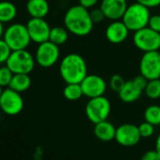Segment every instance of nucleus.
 Listing matches in <instances>:
<instances>
[{
  "instance_id": "obj_1",
  "label": "nucleus",
  "mask_w": 160,
  "mask_h": 160,
  "mask_svg": "<svg viewBox=\"0 0 160 160\" xmlns=\"http://www.w3.org/2000/svg\"><path fill=\"white\" fill-rule=\"evenodd\" d=\"M64 26L70 33L78 37H84L92 31L94 23L88 9L81 5H75L66 12Z\"/></svg>"
},
{
  "instance_id": "obj_2",
  "label": "nucleus",
  "mask_w": 160,
  "mask_h": 160,
  "mask_svg": "<svg viewBox=\"0 0 160 160\" xmlns=\"http://www.w3.org/2000/svg\"><path fill=\"white\" fill-rule=\"evenodd\" d=\"M59 73L66 84H80L88 75L87 64L84 58L76 53L66 55L60 62Z\"/></svg>"
},
{
  "instance_id": "obj_3",
  "label": "nucleus",
  "mask_w": 160,
  "mask_h": 160,
  "mask_svg": "<svg viewBox=\"0 0 160 160\" xmlns=\"http://www.w3.org/2000/svg\"><path fill=\"white\" fill-rule=\"evenodd\" d=\"M150 17V9L138 2H136L126 8L122 21L125 24L130 31L136 32L143 28L148 27Z\"/></svg>"
},
{
  "instance_id": "obj_4",
  "label": "nucleus",
  "mask_w": 160,
  "mask_h": 160,
  "mask_svg": "<svg viewBox=\"0 0 160 160\" xmlns=\"http://www.w3.org/2000/svg\"><path fill=\"white\" fill-rule=\"evenodd\" d=\"M3 39L12 51L27 49L31 42L27 26L19 23L9 26L4 32Z\"/></svg>"
},
{
  "instance_id": "obj_5",
  "label": "nucleus",
  "mask_w": 160,
  "mask_h": 160,
  "mask_svg": "<svg viewBox=\"0 0 160 160\" xmlns=\"http://www.w3.org/2000/svg\"><path fill=\"white\" fill-rule=\"evenodd\" d=\"M36 59L27 49L14 50L12 52L6 65L13 73L29 74L35 67Z\"/></svg>"
},
{
  "instance_id": "obj_6",
  "label": "nucleus",
  "mask_w": 160,
  "mask_h": 160,
  "mask_svg": "<svg viewBox=\"0 0 160 160\" xmlns=\"http://www.w3.org/2000/svg\"><path fill=\"white\" fill-rule=\"evenodd\" d=\"M110 111L111 104L104 95L91 98L85 108L87 118L94 124L108 120Z\"/></svg>"
},
{
  "instance_id": "obj_7",
  "label": "nucleus",
  "mask_w": 160,
  "mask_h": 160,
  "mask_svg": "<svg viewBox=\"0 0 160 160\" xmlns=\"http://www.w3.org/2000/svg\"><path fill=\"white\" fill-rule=\"evenodd\" d=\"M133 42L138 49L144 53L158 51L160 49V33L149 27L143 28L134 33Z\"/></svg>"
},
{
  "instance_id": "obj_8",
  "label": "nucleus",
  "mask_w": 160,
  "mask_h": 160,
  "mask_svg": "<svg viewBox=\"0 0 160 160\" xmlns=\"http://www.w3.org/2000/svg\"><path fill=\"white\" fill-rule=\"evenodd\" d=\"M148 79L139 74L132 80L126 81L122 90L118 92L120 99L124 103H133L139 99L145 90Z\"/></svg>"
},
{
  "instance_id": "obj_9",
  "label": "nucleus",
  "mask_w": 160,
  "mask_h": 160,
  "mask_svg": "<svg viewBox=\"0 0 160 160\" xmlns=\"http://www.w3.org/2000/svg\"><path fill=\"white\" fill-rule=\"evenodd\" d=\"M24 108V100L20 92L7 88L3 90L0 96V109L7 115L15 116L21 113Z\"/></svg>"
},
{
  "instance_id": "obj_10",
  "label": "nucleus",
  "mask_w": 160,
  "mask_h": 160,
  "mask_svg": "<svg viewBox=\"0 0 160 160\" xmlns=\"http://www.w3.org/2000/svg\"><path fill=\"white\" fill-rule=\"evenodd\" d=\"M59 48L58 45L53 43L50 41H46L39 44L36 54L35 59L36 62L43 68H49L55 65L59 58Z\"/></svg>"
},
{
  "instance_id": "obj_11",
  "label": "nucleus",
  "mask_w": 160,
  "mask_h": 160,
  "mask_svg": "<svg viewBox=\"0 0 160 160\" xmlns=\"http://www.w3.org/2000/svg\"><path fill=\"white\" fill-rule=\"evenodd\" d=\"M139 72L148 80L160 78V53L158 51L144 53L139 61Z\"/></svg>"
},
{
  "instance_id": "obj_12",
  "label": "nucleus",
  "mask_w": 160,
  "mask_h": 160,
  "mask_svg": "<svg viewBox=\"0 0 160 160\" xmlns=\"http://www.w3.org/2000/svg\"><path fill=\"white\" fill-rule=\"evenodd\" d=\"M26 26L31 42L40 44L49 41L51 28L44 18H30Z\"/></svg>"
},
{
  "instance_id": "obj_13",
  "label": "nucleus",
  "mask_w": 160,
  "mask_h": 160,
  "mask_svg": "<svg viewBox=\"0 0 160 160\" xmlns=\"http://www.w3.org/2000/svg\"><path fill=\"white\" fill-rule=\"evenodd\" d=\"M80 84L82 87L83 94L90 99L103 96L107 91L105 79L97 74H88Z\"/></svg>"
},
{
  "instance_id": "obj_14",
  "label": "nucleus",
  "mask_w": 160,
  "mask_h": 160,
  "mask_svg": "<svg viewBox=\"0 0 160 160\" xmlns=\"http://www.w3.org/2000/svg\"><path fill=\"white\" fill-rule=\"evenodd\" d=\"M141 138L138 126L132 123H123L116 128L115 140L122 146H134Z\"/></svg>"
},
{
  "instance_id": "obj_15",
  "label": "nucleus",
  "mask_w": 160,
  "mask_h": 160,
  "mask_svg": "<svg viewBox=\"0 0 160 160\" xmlns=\"http://www.w3.org/2000/svg\"><path fill=\"white\" fill-rule=\"evenodd\" d=\"M127 7L126 0H102L100 4L106 18L112 21L122 19Z\"/></svg>"
},
{
  "instance_id": "obj_16",
  "label": "nucleus",
  "mask_w": 160,
  "mask_h": 160,
  "mask_svg": "<svg viewBox=\"0 0 160 160\" xmlns=\"http://www.w3.org/2000/svg\"><path fill=\"white\" fill-rule=\"evenodd\" d=\"M129 29L121 20H115L109 24L106 29V37L108 42L114 44L123 42L129 34Z\"/></svg>"
},
{
  "instance_id": "obj_17",
  "label": "nucleus",
  "mask_w": 160,
  "mask_h": 160,
  "mask_svg": "<svg viewBox=\"0 0 160 160\" xmlns=\"http://www.w3.org/2000/svg\"><path fill=\"white\" fill-rule=\"evenodd\" d=\"M94 135L95 137L105 142L111 141L115 139L116 127L108 120L95 123L94 126Z\"/></svg>"
},
{
  "instance_id": "obj_18",
  "label": "nucleus",
  "mask_w": 160,
  "mask_h": 160,
  "mask_svg": "<svg viewBox=\"0 0 160 160\" xmlns=\"http://www.w3.org/2000/svg\"><path fill=\"white\" fill-rule=\"evenodd\" d=\"M50 11L46 0H28L27 12L31 18H44Z\"/></svg>"
},
{
  "instance_id": "obj_19",
  "label": "nucleus",
  "mask_w": 160,
  "mask_h": 160,
  "mask_svg": "<svg viewBox=\"0 0 160 160\" xmlns=\"http://www.w3.org/2000/svg\"><path fill=\"white\" fill-rule=\"evenodd\" d=\"M31 86V78L28 73H14L8 88L20 93L28 91Z\"/></svg>"
},
{
  "instance_id": "obj_20",
  "label": "nucleus",
  "mask_w": 160,
  "mask_h": 160,
  "mask_svg": "<svg viewBox=\"0 0 160 160\" xmlns=\"http://www.w3.org/2000/svg\"><path fill=\"white\" fill-rule=\"evenodd\" d=\"M17 8L11 1H0V22L3 24L10 23L15 19Z\"/></svg>"
},
{
  "instance_id": "obj_21",
  "label": "nucleus",
  "mask_w": 160,
  "mask_h": 160,
  "mask_svg": "<svg viewBox=\"0 0 160 160\" xmlns=\"http://www.w3.org/2000/svg\"><path fill=\"white\" fill-rule=\"evenodd\" d=\"M69 38V31L66 28L61 27H55L51 28L49 41L57 45H62L64 44Z\"/></svg>"
},
{
  "instance_id": "obj_22",
  "label": "nucleus",
  "mask_w": 160,
  "mask_h": 160,
  "mask_svg": "<svg viewBox=\"0 0 160 160\" xmlns=\"http://www.w3.org/2000/svg\"><path fill=\"white\" fill-rule=\"evenodd\" d=\"M63 95L68 101L79 100L84 95L81 84H76V83L67 84L63 90Z\"/></svg>"
},
{
  "instance_id": "obj_23",
  "label": "nucleus",
  "mask_w": 160,
  "mask_h": 160,
  "mask_svg": "<svg viewBox=\"0 0 160 160\" xmlns=\"http://www.w3.org/2000/svg\"><path fill=\"white\" fill-rule=\"evenodd\" d=\"M144 119L152 125H160V107L157 105L149 106L144 111Z\"/></svg>"
},
{
  "instance_id": "obj_24",
  "label": "nucleus",
  "mask_w": 160,
  "mask_h": 160,
  "mask_svg": "<svg viewBox=\"0 0 160 160\" xmlns=\"http://www.w3.org/2000/svg\"><path fill=\"white\" fill-rule=\"evenodd\" d=\"M144 92L150 99L160 98V78L148 80Z\"/></svg>"
},
{
  "instance_id": "obj_25",
  "label": "nucleus",
  "mask_w": 160,
  "mask_h": 160,
  "mask_svg": "<svg viewBox=\"0 0 160 160\" xmlns=\"http://www.w3.org/2000/svg\"><path fill=\"white\" fill-rule=\"evenodd\" d=\"M13 74L14 73L10 70V68L6 64L5 66L0 67V86L2 88H8Z\"/></svg>"
},
{
  "instance_id": "obj_26",
  "label": "nucleus",
  "mask_w": 160,
  "mask_h": 160,
  "mask_svg": "<svg viewBox=\"0 0 160 160\" xmlns=\"http://www.w3.org/2000/svg\"><path fill=\"white\" fill-rule=\"evenodd\" d=\"M12 50L5 42L4 39H0V64H6Z\"/></svg>"
},
{
  "instance_id": "obj_27",
  "label": "nucleus",
  "mask_w": 160,
  "mask_h": 160,
  "mask_svg": "<svg viewBox=\"0 0 160 160\" xmlns=\"http://www.w3.org/2000/svg\"><path fill=\"white\" fill-rule=\"evenodd\" d=\"M125 80L123 79V77L120 74H113L111 77H110V80H109V87L111 88L112 91L116 92H119L122 88L123 87V85L125 84Z\"/></svg>"
},
{
  "instance_id": "obj_28",
  "label": "nucleus",
  "mask_w": 160,
  "mask_h": 160,
  "mask_svg": "<svg viewBox=\"0 0 160 160\" xmlns=\"http://www.w3.org/2000/svg\"><path fill=\"white\" fill-rule=\"evenodd\" d=\"M138 130H139L141 138H149L154 132V125L145 121L144 122L138 125Z\"/></svg>"
},
{
  "instance_id": "obj_29",
  "label": "nucleus",
  "mask_w": 160,
  "mask_h": 160,
  "mask_svg": "<svg viewBox=\"0 0 160 160\" xmlns=\"http://www.w3.org/2000/svg\"><path fill=\"white\" fill-rule=\"evenodd\" d=\"M91 13V17H92V20L94 24H98V23H101L105 18V13L103 12V11L101 10V8H96V9H93L90 12Z\"/></svg>"
},
{
  "instance_id": "obj_30",
  "label": "nucleus",
  "mask_w": 160,
  "mask_h": 160,
  "mask_svg": "<svg viewBox=\"0 0 160 160\" xmlns=\"http://www.w3.org/2000/svg\"><path fill=\"white\" fill-rule=\"evenodd\" d=\"M148 27L152 29H153L156 32L160 33V14H154L151 15Z\"/></svg>"
},
{
  "instance_id": "obj_31",
  "label": "nucleus",
  "mask_w": 160,
  "mask_h": 160,
  "mask_svg": "<svg viewBox=\"0 0 160 160\" xmlns=\"http://www.w3.org/2000/svg\"><path fill=\"white\" fill-rule=\"evenodd\" d=\"M141 160H160V155L156 152V150L147 151L141 157Z\"/></svg>"
},
{
  "instance_id": "obj_32",
  "label": "nucleus",
  "mask_w": 160,
  "mask_h": 160,
  "mask_svg": "<svg viewBox=\"0 0 160 160\" xmlns=\"http://www.w3.org/2000/svg\"><path fill=\"white\" fill-rule=\"evenodd\" d=\"M137 2L142 4L143 6L147 7L148 9L156 8L160 6V0H137Z\"/></svg>"
},
{
  "instance_id": "obj_33",
  "label": "nucleus",
  "mask_w": 160,
  "mask_h": 160,
  "mask_svg": "<svg viewBox=\"0 0 160 160\" xmlns=\"http://www.w3.org/2000/svg\"><path fill=\"white\" fill-rule=\"evenodd\" d=\"M78 1H79V5H81L89 10L93 8L98 3L99 0H78Z\"/></svg>"
},
{
  "instance_id": "obj_34",
  "label": "nucleus",
  "mask_w": 160,
  "mask_h": 160,
  "mask_svg": "<svg viewBox=\"0 0 160 160\" xmlns=\"http://www.w3.org/2000/svg\"><path fill=\"white\" fill-rule=\"evenodd\" d=\"M155 150L158 152V154L160 155V134L158 135V137L156 138V141H155Z\"/></svg>"
},
{
  "instance_id": "obj_35",
  "label": "nucleus",
  "mask_w": 160,
  "mask_h": 160,
  "mask_svg": "<svg viewBox=\"0 0 160 160\" xmlns=\"http://www.w3.org/2000/svg\"><path fill=\"white\" fill-rule=\"evenodd\" d=\"M4 24L2 22H0V39H2V37L4 36Z\"/></svg>"
},
{
  "instance_id": "obj_36",
  "label": "nucleus",
  "mask_w": 160,
  "mask_h": 160,
  "mask_svg": "<svg viewBox=\"0 0 160 160\" xmlns=\"http://www.w3.org/2000/svg\"><path fill=\"white\" fill-rule=\"evenodd\" d=\"M2 92H3V88H2L1 86H0V96H1Z\"/></svg>"
}]
</instances>
